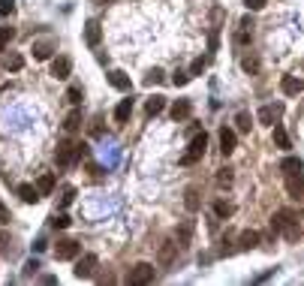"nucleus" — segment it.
Here are the masks:
<instances>
[{"label": "nucleus", "instance_id": "obj_1", "mask_svg": "<svg viewBox=\"0 0 304 286\" xmlns=\"http://www.w3.org/2000/svg\"><path fill=\"white\" fill-rule=\"evenodd\" d=\"M271 229L274 232H283L286 241H298L301 238V226L295 220V211H289V208H283V211L274 214V217H271Z\"/></svg>", "mask_w": 304, "mask_h": 286}, {"label": "nucleus", "instance_id": "obj_2", "mask_svg": "<svg viewBox=\"0 0 304 286\" xmlns=\"http://www.w3.org/2000/svg\"><path fill=\"white\" fill-rule=\"evenodd\" d=\"M81 154H84V145H76V142H63V145H58V151H55V160H58V166L69 169V166H76L79 160H81Z\"/></svg>", "mask_w": 304, "mask_h": 286}, {"label": "nucleus", "instance_id": "obj_3", "mask_svg": "<svg viewBox=\"0 0 304 286\" xmlns=\"http://www.w3.org/2000/svg\"><path fill=\"white\" fill-rule=\"evenodd\" d=\"M205 148H208V133H196V136L190 139L187 154L181 157V163L190 166V163H196V160H202V157H205Z\"/></svg>", "mask_w": 304, "mask_h": 286}, {"label": "nucleus", "instance_id": "obj_4", "mask_svg": "<svg viewBox=\"0 0 304 286\" xmlns=\"http://www.w3.org/2000/svg\"><path fill=\"white\" fill-rule=\"evenodd\" d=\"M286 193H289L292 199H301L304 196V166L286 172Z\"/></svg>", "mask_w": 304, "mask_h": 286}, {"label": "nucleus", "instance_id": "obj_5", "mask_svg": "<svg viewBox=\"0 0 304 286\" xmlns=\"http://www.w3.org/2000/svg\"><path fill=\"white\" fill-rule=\"evenodd\" d=\"M79 253H81V244L73 241V238H63V241H58V247H55V259H61V262L76 259Z\"/></svg>", "mask_w": 304, "mask_h": 286}, {"label": "nucleus", "instance_id": "obj_6", "mask_svg": "<svg viewBox=\"0 0 304 286\" xmlns=\"http://www.w3.org/2000/svg\"><path fill=\"white\" fill-rule=\"evenodd\" d=\"M154 280V265L151 262H139L130 268V274H127V283H151Z\"/></svg>", "mask_w": 304, "mask_h": 286}, {"label": "nucleus", "instance_id": "obj_7", "mask_svg": "<svg viewBox=\"0 0 304 286\" xmlns=\"http://www.w3.org/2000/svg\"><path fill=\"white\" fill-rule=\"evenodd\" d=\"M94 271H97V256H94V253H84V256L76 262V277H79V280L94 277Z\"/></svg>", "mask_w": 304, "mask_h": 286}, {"label": "nucleus", "instance_id": "obj_8", "mask_svg": "<svg viewBox=\"0 0 304 286\" xmlns=\"http://www.w3.org/2000/svg\"><path fill=\"white\" fill-rule=\"evenodd\" d=\"M69 73H73V61H69V58H55V61H51V76H55V79H69Z\"/></svg>", "mask_w": 304, "mask_h": 286}, {"label": "nucleus", "instance_id": "obj_9", "mask_svg": "<svg viewBox=\"0 0 304 286\" xmlns=\"http://www.w3.org/2000/svg\"><path fill=\"white\" fill-rule=\"evenodd\" d=\"M280 91H283L286 97H298V94L304 91V82L295 79V76H283V79H280Z\"/></svg>", "mask_w": 304, "mask_h": 286}, {"label": "nucleus", "instance_id": "obj_10", "mask_svg": "<svg viewBox=\"0 0 304 286\" xmlns=\"http://www.w3.org/2000/svg\"><path fill=\"white\" fill-rule=\"evenodd\" d=\"M84 40H87V45H91V48L100 45V40H102V27H100L97 19H91V21L84 24Z\"/></svg>", "mask_w": 304, "mask_h": 286}, {"label": "nucleus", "instance_id": "obj_11", "mask_svg": "<svg viewBox=\"0 0 304 286\" xmlns=\"http://www.w3.org/2000/svg\"><path fill=\"white\" fill-rule=\"evenodd\" d=\"M283 112V105H262V109H259V123H265V127H274V118Z\"/></svg>", "mask_w": 304, "mask_h": 286}, {"label": "nucleus", "instance_id": "obj_12", "mask_svg": "<svg viewBox=\"0 0 304 286\" xmlns=\"http://www.w3.org/2000/svg\"><path fill=\"white\" fill-rule=\"evenodd\" d=\"M220 151H223V157H229L235 151V130H229V127L220 130Z\"/></svg>", "mask_w": 304, "mask_h": 286}, {"label": "nucleus", "instance_id": "obj_13", "mask_svg": "<svg viewBox=\"0 0 304 286\" xmlns=\"http://www.w3.org/2000/svg\"><path fill=\"white\" fill-rule=\"evenodd\" d=\"M175 253H178V244L166 241L163 247H160V253H157V262H160V265L166 268V265H172V262H175Z\"/></svg>", "mask_w": 304, "mask_h": 286}, {"label": "nucleus", "instance_id": "obj_14", "mask_svg": "<svg viewBox=\"0 0 304 286\" xmlns=\"http://www.w3.org/2000/svg\"><path fill=\"white\" fill-rule=\"evenodd\" d=\"M109 84L118 87V91H130V76L123 73V69H112V73H109Z\"/></svg>", "mask_w": 304, "mask_h": 286}, {"label": "nucleus", "instance_id": "obj_15", "mask_svg": "<svg viewBox=\"0 0 304 286\" xmlns=\"http://www.w3.org/2000/svg\"><path fill=\"white\" fill-rule=\"evenodd\" d=\"M130 115H133V100H121L115 109V123H127Z\"/></svg>", "mask_w": 304, "mask_h": 286}, {"label": "nucleus", "instance_id": "obj_16", "mask_svg": "<svg viewBox=\"0 0 304 286\" xmlns=\"http://www.w3.org/2000/svg\"><path fill=\"white\" fill-rule=\"evenodd\" d=\"M19 196H21V202H27V205H37L42 196H40V190L33 187V184H21L19 187Z\"/></svg>", "mask_w": 304, "mask_h": 286}, {"label": "nucleus", "instance_id": "obj_17", "mask_svg": "<svg viewBox=\"0 0 304 286\" xmlns=\"http://www.w3.org/2000/svg\"><path fill=\"white\" fill-rule=\"evenodd\" d=\"M190 112H193L190 100H178V102L172 105V118H175V121H187V118H190Z\"/></svg>", "mask_w": 304, "mask_h": 286}, {"label": "nucleus", "instance_id": "obj_18", "mask_svg": "<svg viewBox=\"0 0 304 286\" xmlns=\"http://www.w3.org/2000/svg\"><path fill=\"white\" fill-rule=\"evenodd\" d=\"M238 247H241V250H253V247H259V232H253V229L241 232V238H238Z\"/></svg>", "mask_w": 304, "mask_h": 286}, {"label": "nucleus", "instance_id": "obj_19", "mask_svg": "<svg viewBox=\"0 0 304 286\" xmlns=\"http://www.w3.org/2000/svg\"><path fill=\"white\" fill-rule=\"evenodd\" d=\"M51 51H55V42H33V58L37 61H48Z\"/></svg>", "mask_w": 304, "mask_h": 286}, {"label": "nucleus", "instance_id": "obj_20", "mask_svg": "<svg viewBox=\"0 0 304 286\" xmlns=\"http://www.w3.org/2000/svg\"><path fill=\"white\" fill-rule=\"evenodd\" d=\"M184 205H187V211H199L202 199H199V190H196V187H187V193H184Z\"/></svg>", "mask_w": 304, "mask_h": 286}, {"label": "nucleus", "instance_id": "obj_21", "mask_svg": "<svg viewBox=\"0 0 304 286\" xmlns=\"http://www.w3.org/2000/svg\"><path fill=\"white\" fill-rule=\"evenodd\" d=\"M166 109V97H151L148 102H145V112L154 118V115H160V112H163Z\"/></svg>", "mask_w": 304, "mask_h": 286}, {"label": "nucleus", "instance_id": "obj_22", "mask_svg": "<svg viewBox=\"0 0 304 286\" xmlns=\"http://www.w3.org/2000/svg\"><path fill=\"white\" fill-rule=\"evenodd\" d=\"M214 214H217L220 220H226V217L235 214V205H232V202H214Z\"/></svg>", "mask_w": 304, "mask_h": 286}, {"label": "nucleus", "instance_id": "obj_23", "mask_svg": "<svg viewBox=\"0 0 304 286\" xmlns=\"http://www.w3.org/2000/svg\"><path fill=\"white\" fill-rule=\"evenodd\" d=\"M274 145L283 148V151H289V148H292V142H289V136H286L283 127H274Z\"/></svg>", "mask_w": 304, "mask_h": 286}, {"label": "nucleus", "instance_id": "obj_24", "mask_svg": "<svg viewBox=\"0 0 304 286\" xmlns=\"http://www.w3.org/2000/svg\"><path fill=\"white\" fill-rule=\"evenodd\" d=\"M190 235H193V223H181V229H178V247H187L190 244Z\"/></svg>", "mask_w": 304, "mask_h": 286}, {"label": "nucleus", "instance_id": "obj_25", "mask_svg": "<svg viewBox=\"0 0 304 286\" xmlns=\"http://www.w3.org/2000/svg\"><path fill=\"white\" fill-rule=\"evenodd\" d=\"M37 190H40V196H48L51 190H55V175H42L37 181Z\"/></svg>", "mask_w": 304, "mask_h": 286}, {"label": "nucleus", "instance_id": "obj_26", "mask_svg": "<svg viewBox=\"0 0 304 286\" xmlns=\"http://www.w3.org/2000/svg\"><path fill=\"white\" fill-rule=\"evenodd\" d=\"M79 127H81V112H69V115H66V123H63V130H66V133H76Z\"/></svg>", "mask_w": 304, "mask_h": 286}, {"label": "nucleus", "instance_id": "obj_27", "mask_svg": "<svg viewBox=\"0 0 304 286\" xmlns=\"http://www.w3.org/2000/svg\"><path fill=\"white\" fill-rule=\"evenodd\" d=\"M235 123H238L241 133H250V127H253V118H250L247 112H238V115H235Z\"/></svg>", "mask_w": 304, "mask_h": 286}, {"label": "nucleus", "instance_id": "obj_28", "mask_svg": "<svg viewBox=\"0 0 304 286\" xmlns=\"http://www.w3.org/2000/svg\"><path fill=\"white\" fill-rule=\"evenodd\" d=\"M21 66H24V58L21 55H9L6 58V69H9V73H19Z\"/></svg>", "mask_w": 304, "mask_h": 286}, {"label": "nucleus", "instance_id": "obj_29", "mask_svg": "<svg viewBox=\"0 0 304 286\" xmlns=\"http://www.w3.org/2000/svg\"><path fill=\"white\" fill-rule=\"evenodd\" d=\"M69 223L73 220H69L66 214H55V217H51V229H69Z\"/></svg>", "mask_w": 304, "mask_h": 286}, {"label": "nucleus", "instance_id": "obj_30", "mask_svg": "<svg viewBox=\"0 0 304 286\" xmlns=\"http://www.w3.org/2000/svg\"><path fill=\"white\" fill-rule=\"evenodd\" d=\"M15 37V27H0V48H6Z\"/></svg>", "mask_w": 304, "mask_h": 286}, {"label": "nucleus", "instance_id": "obj_31", "mask_svg": "<svg viewBox=\"0 0 304 286\" xmlns=\"http://www.w3.org/2000/svg\"><path fill=\"white\" fill-rule=\"evenodd\" d=\"M232 178H235V175H232V169H220L217 172V184L220 187H232Z\"/></svg>", "mask_w": 304, "mask_h": 286}, {"label": "nucleus", "instance_id": "obj_32", "mask_svg": "<svg viewBox=\"0 0 304 286\" xmlns=\"http://www.w3.org/2000/svg\"><path fill=\"white\" fill-rule=\"evenodd\" d=\"M205 66H208V61H205V58H196V61H193V66H190V79H193V76H202V73H205Z\"/></svg>", "mask_w": 304, "mask_h": 286}, {"label": "nucleus", "instance_id": "obj_33", "mask_svg": "<svg viewBox=\"0 0 304 286\" xmlns=\"http://www.w3.org/2000/svg\"><path fill=\"white\" fill-rule=\"evenodd\" d=\"M301 166H304V163H301L298 157H286L283 163H280V169H283V172H292V169H301Z\"/></svg>", "mask_w": 304, "mask_h": 286}, {"label": "nucleus", "instance_id": "obj_34", "mask_svg": "<svg viewBox=\"0 0 304 286\" xmlns=\"http://www.w3.org/2000/svg\"><path fill=\"white\" fill-rule=\"evenodd\" d=\"M73 199H76V187H63V193H61V208L73 205Z\"/></svg>", "mask_w": 304, "mask_h": 286}, {"label": "nucleus", "instance_id": "obj_35", "mask_svg": "<svg viewBox=\"0 0 304 286\" xmlns=\"http://www.w3.org/2000/svg\"><path fill=\"white\" fill-rule=\"evenodd\" d=\"M241 66H244V73H259V58H250V55H247V58L241 61Z\"/></svg>", "mask_w": 304, "mask_h": 286}, {"label": "nucleus", "instance_id": "obj_36", "mask_svg": "<svg viewBox=\"0 0 304 286\" xmlns=\"http://www.w3.org/2000/svg\"><path fill=\"white\" fill-rule=\"evenodd\" d=\"M172 82H175V87H184V84L190 82V73H184V69H175V76H172Z\"/></svg>", "mask_w": 304, "mask_h": 286}, {"label": "nucleus", "instance_id": "obj_37", "mask_svg": "<svg viewBox=\"0 0 304 286\" xmlns=\"http://www.w3.org/2000/svg\"><path fill=\"white\" fill-rule=\"evenodd\" d=\"M66 100L73 102V105H76V102H81V87H79V84H73V87L66 91Z\"/></svg>", "mask_w": 304, "mask_h": 286}, {"label": "nucleus", "instance_id": "obj_38", "mask_svg": "<svg viewBox=\"0 0 304 286\" xmlns=\"http://www.w3.org/2000/svg\"><path fill=\"white\" fill-rule=\"evenodd\" d=\"M9 244H12V238H9V232H6V229H0V250H3V253H9V250H12Z\"/></svg>", "mask_w": 304, "mask_h": 286}, {"label": "nucleus", "instance_id": "obj_39", "mask_svg": "<svg viewBox=\"0 0 304 286\" xmlns=\"http://www.w3.org/2000/svg\"><path fill=\"white\" fill-rule=\"evenodd\" d=\"M160 82H163V69H151L148 79H145V84H160Z\"/></svg>", "mask_w": 304, "mask_h": 286}, {"label": "nucleus", "instance_id": "obj_40", "mask_svg": "<svg viewBox=\"0 0 304 286\" xmlns=\"http://www.w3.org/2000/svg\"><path fill=\"white\" fill-rule=\"evenodd\" d=\"M15 12V0H0V15H12Z\"/></svg>", "mask_w": 304, "mask_h": 286}, {"label": "nucleus", "instance_id": "obj_41", "mask_svg": "<svg viewBox=\"0 0 304 286\" xmlns=\"http://www.w3.org/2000/svg\"><path fill=\"white\" fill-rule=\"evenodd\" d=\"M244 3H247V9H250V12H259V9L268 3V0H244Z\"/></svg>", "mask_w": 304, "mask_h": 286}, {"label": "nucleus", "instance_id": "obj_42", "mask_svg": "<svg viewBox=\"0 0 304 286\" xmlns=\"http://www.w3.org/2000/svg\"><path fill=\"white\" fill-rule=\"evenodd\" d=\"M6 223H9V208L0 202V226H6Z\"/></svg>", "mask_w": 304, "mask_h": 286}, {"label": "nucleus", "instance_id": "obj_43", "mask_svg": "<svg viewBox=\"0 0 304 286\" xmlns=\"http://www.w3.org/2000/svg\"><path fill=\"white\" fill-rule=\"evenodd\" d=\"M37 268H40V262H37V259H30V262L24 265V274H27V277H30V274H37Z\"/></svg>", "mask_w": 304, "mask_h": 286}]
</instances>
